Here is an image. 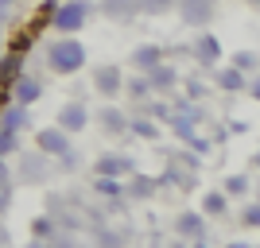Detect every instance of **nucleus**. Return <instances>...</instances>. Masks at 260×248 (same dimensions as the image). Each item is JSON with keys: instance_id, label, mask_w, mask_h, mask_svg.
Masks as SVG:
<instances>
[{"instance_id": "2", "label": "nucleus", "mask_w": 260, "mask_h": 248, "mask_svg": "<svg viewBox=\"0 0 260 248\" xmlns=\"http://www.w3.org/2000/svg\"><path fill=\"white\" fill-rule=\"evenodd\" d=\"M86 20H89V4L86 0H70V4H58V8H54L51 27L58 35H78Z\"/></svg>"}, {"instance_id": "13", "label": "nucleus", "mask_w": 260, "mask_h": 248, "mask_svg": "<svg viewBox=\"0 0 260 248\" xmlns=\"http://www.w3.org/2000/svg\"><path fill=\"white\" fill-rule=\"evenodd\" d=\"M148 74H152V89H163V86L171 89L175 82H179V74H175L171 66H167V70H163V62H159V66H152V70H148Z\"/></svg>"}, {"instance_id": "24", "label": "nucleus", "mask_w": 260, "mask_h": 248, "mask_svg": "<svg viewBox=\"0 0 260 248\" xmlns=\"http://www.w3.org/2000/svg\"><path fill=\"white\" fill-rule=\"evenodd\" d=\"M241 225H249V229H260V205H249V209H245V217H241Z\"/></svg>"}, {"instance_id": "25", "label": "nucleus", "mask_w": 260, "mask_h": 248, "mask_svg": "<svg viewBox=\"0 0 260 248\" xmlns=\"http://www.w3.org/2000/svg\"><path fill=\"white\" fill-rule=\"evenodd\" d=\"M128 89H132V97H148V93H152V82H144V78L136 82V78H132V82H128Z\"/></svg>"}, {"instance_id": "32", "label": "nucleus", "mask_w": 260, "mask_h": 248, "mask_svg": "<svg viewBox=\"0 0 260 248\" xmlns=\"http://www.w3.org/2000/svg\"><path fill=\"white\" fill-rule=\"evenodd\" d=\"M249 4H260V0H249Z\"/></svg>"}, {"instance_id": "17", "label": "nucleus", "mask_w": 260, "mask_h": 248, "mask_svg": "<svg viewBox=\"0 0 260 248\" xmlns=\"http://www.w3.org/2000/svg\"><path fill=\"white\" fill-rule=\"evenodd\" d=\"M179 233H183V237H198V233H202V217L198 214H183L179 217Z\"/></svg>"}, {"instance_id": "1", "label": "nucleus", "mask_w": 260, "mask_h": 248, "mask_svg": "<svg viewBox=\"0 0 260 248\" xmlns=\"http://www.w3.org/2000/svg\"><path fill=\"white\" fill-rule=\"evenodd\" d=\"M47 66L54 74H78L86 66V47L78 43L74 35H62V39H54L47 47Z\"/></svg>"}, {"instance_id": "18", "label": "nucleus", "mask_w": 260, "mask_h": 248, "mask_svg": "<svg viewBox=\"0 0 260 248\" xmlns=\"http://www.w3.org/2000/svg\"><path fill=\"white\" fill-rule=\"evenodd\" d=\"M105 12H109V16H117V20H124V16L136 12V4H132V0H105Z\"/></svg>"}, {"instance_id": "26", "label": "nucleus", "mask_w": 260, "mask_h": 248, "mask_svg": "<svg viewBox=\"0 0 260 248\" xmlns=\"http://www.w3.org/2000/svg\"><path fill=\"white\" fill-rule=\"evenodd\" d=\"M233 66H237V70H252V66H256V54H249V51H241L237 58H233Z\"/></svg>"}, {"instance_id": "30", "label": "nucleus", "mask_w": 260, "mask_h": 248, "mask_svg": "<svg viewBox=\"0 0 260 248\" xmlns=\"http://www.w3.org/2000/svg\"><path fill=\"white\" fill-rule=\"evenodd\" d=\"M12 4H16V0H0V12H4V8H12Z\"/></svg>"}, {"instance_id": "11", "label": "nucleus", "mask_w": 260, "mask_h": 248, "mask_svg": "<svg viewBox=\"0 0 260 248\" xmlns=\"http://www.w3.org/2000/svg\"><path fill=\"white\" fill-rule=\"evenodd\" d=\"M159 62H163V51L155 43H144V47L132 51V66H136V70H152V66H159Z\"/></svg>"}, {"instance_id": "4", "label": "nucleus", "mask_w": 260, "mask_h": 248, "mask_svg": "<svg viewBox=\"0 0 260 248\" xmlns=\"http://www.w3.org/2000/svg\"><path fill=\"white\" fill-rule=\"evenodd\" d=\"M179 4V16H183L186 23H194V27H206L210 20H214V0H175Z\"/></svg>"}, {"instance_id": "23", "label": "nucleus", "mask_w": 260, "mask_h": 248, "mask_svg": "<svg viewBox=\"0 0 260 248\" xmlns=\"http://www.w3.org/2000/svg\"><path fill=\"white\" fill-rule=\"evenodd\" d=\"M98 190H101V194H109V198H117V194H120L117 179H105V174H101V179H98Z\"/></svg>"}, {"instance_id": "8", "label": "nucleus", "mask_w": 260, "mask_h": 248, "mask_svg": "<svg viewBox=\"0 0 260 248\" xmlns=\"http://www.w3.org/2000/svg\"><path fill=\"white\" fill-rule=\"evenodd\" d=\"M20 74H23V54H20V51L0 54V89H8Z\"/></svg>"}, {"instance_id": "20", "label": "nucleus", "mask_w": 260, "mask_h": 248, "mask_svg": "<svg viewBox=\"0 0 260 248\" xmlns=\"http://www.w3.org/2000/svg\"><path fill=\"white\" fill-rule=\"evenodd\" d=\"M132 132L144 136V140H159V128H155L152 120H132Z\"/></svg>"}, {"instance_id": "9", "label": "nucleus", "mask_w": 260, "mask_h": 248, "mask_svg": "<svg viewBox=\"0 0 260 248\" xmlns=\"http://www.w3.org/2000/svg\"><path fill=\"white\" fill-rule=\"evenodd\" d=\"M93 86H98L105 97H117V93H120V70H117V66H98Z\"/></svg>"}, {"instance_id": "16", "label": "nucleus", "mask_w": 260, "mask_h": 248, "mask_svg": "<svg viewBox=\"0 0 260 248\" xmlns=\"http://www.w3.org/2000/svg\"><path fill=\"white\" fill-rule=\"evenodd\" d=\"M101 124H105V132H124L128 120H124V113H117V109H105V113H101Z\"/></svg>"}, {"instance_id": "31", "label": "nucleus", "mask_w": 260, "mask_h": 248, "mask_svg": "<svg viewBox=\"0 0 260 248\" xmlns=\"http://www.w3.org/2000/svg\"><path fill=\"white\" fill-rule=\"evenodd\" d=\"M0 54H4V35H0Z\"/></svg>"}, {"instance_id": "12", "label": "nucleus", "mask_w": 260, "mask_h": 248, "mask_svg": "<svg viewBox=\"0 0 260 248\" xmlns=\"http://www.w3.org/2000/svg\"><path fill=\"white\" fill-rule=\"evenodd\" d=\"M132 163L124 159V155H101L98 159V174H105V179H117V174H128Z\"/></svg>"}, {"instance_id": "7", "label": "nucleus", "mask_w": 260, "mask_h": 248, "mask_svg": "<svg viewBox=\"0 0 260 248\" xmlns=\"http://www.w3.org/2000/svg\"><path fill=\"white\" fill-rule=\"evenodd\" d=\"M0 128H8V132H23V128H31L27 105H16V101H12V105L0 113Z\"/></svg>"}, {"instance_id": "6", "label": "nucleus", "mask_w": 260, "mask_h": 248, "mask_svg": "<svg viewBox=\"0 0 260 248\" xmlns=\"http://www.w3.org/2000/svg\"><path fill=\"white\" fill-rule=\"evenodd\" d=\"M89 124V113L82 101H70V105H62V113H58V128L62 132H82Z\"/></svg>"}, {"instance_id": "5", "label": "nucleus", "mask_w": 260, "mask_h": 248, "mask_svg": "<svg viewBox=\"0 0 260 248\" xmlns=\"http://www.w3.org/2000/svg\"><path fill=\"white\" fill-rule=\"evenodd\" d=\"M35 144H39L43 155H66V151H70V132H62V128H39V132H35Z\"/></svg>"}, {"instance_id": "15", "label": "nucleus", "mask_w": 260, "mask_h": 248, "mask_svg": "<svg viewBox=\"0 0 260 248\" xmlns=\"http://www.w3.org/2000/svg\"><path fill=\"white\" fill-rule=\"evenodd\" d=\"M217 82H221L225 89H241V86H245V70L229 66V70H221V74H217Z\"/></svg>"}, {"instance_id": "19", "label": "nucleus", "mask_w": 260, "mask_h": 248, "mask_svg": "<svg viewBox=\"0 0 260 248\" xmlns=\"http://www.w3.org/2000/svg\"><path fill=\"white\" fill-rule=\"evenodd\" d=\"M16 144H20V132L0 128V159H4V155H12V151H16Z\"/></svg>"}, {"instance_id": "28", "label": "nucleus", "mask_w": 260, "mask_h": 248, "mask_svg": "<svg viewBox=\"0 0 260 248\" xmlns=\"http://www.w3.org/2000/svg\"><path fill=\"white\" fill-rule=\"evenodd\" d=\"M4 179H8V167H4V159H0V186H4Z\"/></svg>"}, {"instance_id": "29", "label": "nucleus", "mask_w": 260, "mask_h": 248, "mask_svg": "<svg viewBox=\"0 0 260 248\" xmlns=\"http://www.w3.org/2000/svg\"><path fill=\"white\" fill-rule=\"evenodd\" d=\"M252 97L260 101V78H256V82H252Z\"/></svg>"}, {"instance_id": "33", "label": "nucleus", "mask_w": 260, "mask_h": 248, "mask_svg": "<svg viewBox=\"0 0 260 248\" xmlns=\"http://www.w3.org/2000/svg\"><path fill=\"white\" fill-rule=\"evenodd\" d=\"M171 248H183V244H171Z\"/></svg>"}, {"instance_id": "3", "label": "nucleus", "mask_w": 260, "mask_h": 248, "mask_svg": "<svg viewBox=\"0 0 260 248\" xmlns=\"http://www.w3.org/2000/svg\"><path fill=\"white\" fill-rule=\"evenodd\" d=\"M8 93H12V101H16V105H27V109H31L35 101L43 97V82H39V78H31V74H20V78L8 86Z\"/></svg>"}, {"instance_id": "27", "label": "nucleus", "mask_w": 260, "mask_h": 248, "mask_svg": "<svg viewBox=\"0 0 260 248\" xmlns=\"http://www.w3.org/2000/svg\"><path fill=\"white\" fill-rule=\"evenodd\" d=\"M31 233L35 237H51V217H39V221L31 225Z\"/></svg>"}, {"instance_id": "21", "label": "nucleus", "mask_w": 260, "mask_h": 248, "mask_svg": "<svg viewBox=\"0 0 260 248\" xmlns=\"http://www.w3.org/2000/svg\"><path fill=\"white\" fill-rule=\"evenodd\" d=\"M225 190H221V194H206V202H202V209H206V214H221V209H225Z\"/></svg>"}, {"instance_id": "22", "label": "nucleus", "mask_w": 260, "mask_h": 248, "mask_svg": "<svg viewBox=\"0 0 260 248\" xmlns=\"http://www.w3.org/2000/svg\"><path fill=\"white\" fill-rule=\"evenodd\" d=\"M245 186H249V179H245V174H233L225 183V194H245Z\"/></svg>"}, {"instance_id": "10", "label": "nucleus", "mask_w": 260, "mask_h": 248, "mask_svg": "<svg viewBox=\"0 0 260 248\" xmlns=\"http://www.w3.org/2000/svg\"><path fill=\"white\" fill-rule=\"evenodd\" d=\"M194 54L202 66H217V58H221V47H217L214 35H198L194 39Z\"/></svg>"}, {"instance_id": "14", "label": "nucleus", "mask_w": 260, "mask_h": 248, "mask_svg": "<svg viewBox=\"0 0 260 248\" xmlns=\"http://www.w3.org/2000/svg\"><path fill=\"white\" fill-rule=\"evenodd\" d=\"M136 12H148V16H163V12L175 8V0H132Z\"/></svg>"}]
</instances>
